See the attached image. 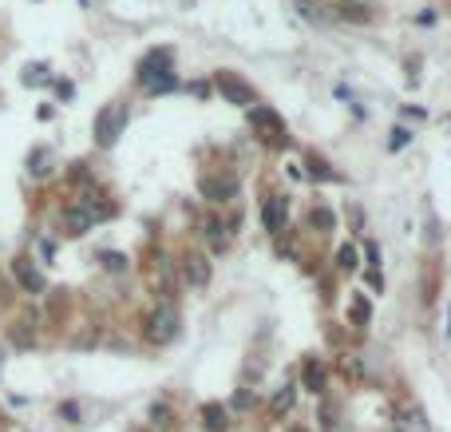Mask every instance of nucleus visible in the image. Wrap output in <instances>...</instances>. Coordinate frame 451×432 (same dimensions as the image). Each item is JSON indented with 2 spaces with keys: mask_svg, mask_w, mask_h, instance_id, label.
<instances>
[{
  "mask_svg": "<svg viewBox=\"0 0 451 432\" xmlns=\"http://www.w3.org/2000/svg\"><path fill=\"white\" fill-rule=\"evenodd\" d=\"M139 84L146 91H171L178 84V75H174V52L171 48L146 52L143 60H139Z\"/></svg>",
  "mask_w": 451,
  "mask_h": 432,
  "instance_id": "f257e3e1",
  "label": "nucleus"
},
{
  "mask_svg": "<svg viewBox=\"0 0 451 432\" xmlns=\"http://www.w3.org/2000/svg\"><path fill=\"white\" fill-rule=\"evenodd\" d=\"M143 337L151 341V345H167V341H174V337H178V313H174L171 306H159L151 318H146Z\"/></svg>",
  "mask_w": 451,
  "mask_h": 432,
  "instance_id": "f03ea898",
  "label": "nucleus"
},
{
  "mask_svg": "<svg viewBox=\"0 0 451 432\" xmlns=\"http://www.w3.org/2000/svg\"><path fill=\"white\" fill-rule=\"evenodd\" d=\"M127 103H111V107H103L95 119V143L99 147H111L115 139L123 135V127H127Z\"/></svg>",
  "mask_w": 451,
  "mask_h": 432,
  "instance_id": "7ed1b4c3",
  "label": "nucleus"
},
{
  "mask_svg": "<svg viewBox=\"0 0 451 432\" xmlns=\"http://www.w3.org/2000/svg\"><path fill=\"white\" fill-rule=\"evenodd\" d=\"M289 223V198L285 195H269L266 207H261V226H266L269 234H281Z\"/></svg>",
  "mask_w": 451,
  "mask_h": 432,
  "instance_id": "20e7f679",
  "label": "nucleus"
},
{
  "mask_svg": "<svg viewBox=\"0 0 451 432\" xmlns=\"http://www.w3.org/2000/svg\"><path fill=\"white\" fill-rule=\"evenodd\" d=\"M218 87H222V96H226V99H234V103H257L254 87H250V84H242V80H234L230 72H218Z\"/></svg>",
  "mask_w": 451,
  "mask_h": 432,
  "instance_id": "39448f33",
  "label": "nucleus"
},
{
  "mask_svg": "<svg viewBox=\"0 0 451 432\" xmlns=\"http://www.w3.org/2000/svg\"><path fill=\"white\" fill-rule=\"evenodd\" d=\"M13 274H16V282L24 285L28 294H44V278H40V270L28 258H16L13 262Z\"/></svg>",
  "mask_w": 451,
  "mask_h": 432,
  "instance_id": "423d86ee",
  "label": "nucleus"
},
{
  "mask_svg": "<svg viewBox=\"0 0 451 432\" xmlns=\"http://www.w3.org/2000/svg\"><path fill=\"white\" fill-rule=\"evenodd\" d=\"M250 119H254V127L257 131H266V135L261 139H273V143H285V135H281V119L273 112H266V107H257L254 115H250Z\"/></svg>",
  "mask_w": 451,
  "mask_h": 432,
  "instance_id": "0eeeda50",
  "label": "nucleus"
},
{
  "mask_svg": "<svg viewBox=\"0 0 451 432\" xmlns=\"http://www.w3.org/2000/svg\"><path fill=\"white\" fill-rule=\"evenodd\" d=\"M234 191H238V183H234V179H202V195L214 198V202L234 198Z\"/></svg>",
  "mask_w": 451,
  "mask_h": 432,
  "instance_id": "6e6552de",
  "label": "nucleus"
},
{
  "mask_svg": "<svg viewBox=\"0 0 451 432\" xmlns=\"http://www.w3.org/2000/svg\"><path fill=\"white\" fill-rule=\"evenodd\" d=\"M392 432H427V417L420 408H404L396 417V424H392Z\"/></svg>",
  "mask_w": 451,
  "mask_h": 432,
  "instance_id": "1a4fd4ad",
  "label": "nucleus"
},
{
  "mask_svg": "<svg viewBox=\"0 0 451 432\" xmlns=\"http://www.w3.org/2000/svg\"><path fill=\"white\" fill-rule=\"evenodd\" d=\"M186 278H190V285L202 290V285L210 282V262L202 258V254H190V258H186Z\"/></svg>",
  "mask_w": 451,
  "mask_h": 432,
  "instance_id": "9d476101",
  "label": "nucleus"
},
{
  "mask_svg": "<svg viewBox=\"0 0 451 432\" xmlns=\"http://www.w3.org/2000/svg\"><path fill=\"white\" fill-rule=\"evenodd\" d=\"M202 429H206V432H226V429H230L226 408H222V405H206V408H202Z\"/></svg>",
  "mask_w": 451,
  "mask_h": 432,
  "instance_id": "9b49d317",
  "label": "nucleus"
},
{
  "mask_svg": "<svg viewBox=\"0 0 451 432\" xmlns=\"http://www.w3.org/2000/svg\"><path fill=\"white\" fill-rule=\"evenodd\" d=\"M52 72H48V64H28L24 68V84L28 87H40V84H48Z\"/></svg>",
  "mask_w": 451,
  "mask_h": 432,
  "instance_id": "f8f14e48",
  "label": "nucleus"
},
{
  "mask_svg": "<svg viewBox=\"0 0 451 432\" xmlns=\"http://www.w3.org/2000/svg\"><path fill=\"white\" fill-rule=\"evenodd\" d=\"M305 385L313 389V393L325 389V365H321V361H309V365H305Z\"/></svg>",
  "mask_w": 451,
  "mask_h": 432,
  "instance_id": "ddd939ff",
  "label": "nucleus"
},
{
  "mask_svg": "<svg viewBox=\"0 0 451 432\" xmlns=\"http://www.w3.org/2000/svg\"><path fill=\"white\" fill-rule=\"evenodd\" d=\"M202 234L210 238V246H214V250H222V246H226V230H222V223H218V218H206V226H202Z\"/></svg>",
  "mask_w": 451,
  "mask_h": 432,
  "instance_id": "4468645a",
  "label": "nucleus"
},
{
  "mask_svg": "<svg viewBox=\"0 0 451 432\" xmlns=\"http://www.w3.org/2000/svg\"><path fill=\"white\" fill-rule=\"evenodd\" d=\"M289 405H293V385H281L277 389V396H273V401H269V408H273V412H289Z\"/></svg>",
  "mask_w": 451,
  "mask_h": 432,
  "instance_id": "2eb2a0df",
  "label": "nucleus"
},
{
  "mask_svg": "<svg viewBox=\"0 0 451 432\" xmlns=\"http://www.w3.org/2000/svg\"><path fill=\"white\" fill-rule=\"evenodd\" d=\"M337 266H341V270H353V266H356V250H353V246H341V254H337Z\"/></svg>",
  "mask_w": 451,
  "mask_h": 432,
  "instance_id": "dca6fc26",
  "label": "nucleus"
},
{
  "mask_svg": "<svg viewBox=\"0 0 451 432\" xmlns=\"http://www.w3.org/2000/svg\"><path fill=\"white\" fill-rule=\"evenodd\" d=\"M408 139H412V131L396 127V131H392V139H388V147H392V151H400V147H408Z\"/></svg>",
  "mask_w": 451,
  "mask_h": 432,
  "instance_id": "f3484780",
  "label": "nucleus"
},
{
  "mask_svg": "<svg viewBox=\"0 0 451 432\" xmlns=\"http://www.w3.org/2000/svg\"><path fill=\"white\" fill-rule=\"evenodd\" d=\"M28 163H32V174H48V167H44V163H48V151H36Z\"/></svg>",
  "mask_w": 451,
  "mask_h": 432,
  "instance_id": "a211bd4d",
  "label": "nucleus"
},
{
  "mask_svg": "<svg viewBox=\"0 0 451 432\" xmlns=\"http://www.w3.org/2000/svg\"><path fill=\"white\" fill-rule=\"evenodd\" d=\"M337 218H332L329 210H313V226H332Z\"/></svg>",
  "mask_w": 451,
  "mask_h": 432,
  "instance_id": "6ab92c4d",
  "label": "nucleus"
},
{
  "mask_svg": "<svg viewBox=\"0 0 451 432\" xmlns=\"http://www.w3.org/2000/svg\"><path fill=\"white\" fill-rule=\"evenodd\" d=\"M103 266L107 270H123V254H103Z\"/></svg>",
  "mask_w": 451,
  "mask_h": 432,
  "instance_id": "aec40b11",
  "label": "nucleus"
},
{
  "mask_svg": "<svg viewBox=\"0 0 451 432\" xmlns=\"http://www.w3.org/2000/svg\"><path fill=\"white\" fill-rule=\"evenodd\" d=\"M353 321H356V325L368 321V306H365V301H356V306H353Z\"/></svg>",
  "mask_w": 451,
  "mask_h": 432,
  "instance_id": "412c9836",
  "label": "nucleus"
},
{
  "mask_svg": "<svg viewBox=\"0 0 451 432\" xmlns=\"http://www.w3.org/2000/svg\"><path fill=\"white\" fill-rule=\"evenodd\" d=\"M56 96H60V99H72V84H68V80H60V84H56Z\"/></svg>",
  "mask_w": 451,
  "mask_h": 432,
  "instance_id": "4be33fe9",
  "label": "nucleus"
},
{
  "mask_svg": "<svg viewBox=\"0 0 451 432\" xmlns=\"http://www.w3.org/2000/svg\"><path fill=\"white\" fill-rule=\"evenodd\" d=\"M234 405H238V408H250V405H254V396L242 393V396H234Z\"/></svg>",
  "mask_w": 451,
  "mask_h": 432,
  "instance_id": "5701e85b",
  "label": "nucleus"
},
{
  "mask_svg": "<svg viewBox=\"0 0 451 432\" xmlns=\"http://www.w3.org/2000/svg\"><path fill=\"white\" fill-rule=\"evenodd\" d=\"M293 432H301V429H293Z\"/></svg>",
  "mask_w": 451,
  "mask_h": 432,
  "instance_id": "b1692460",
  "label": "nucleus"
}]
</instances>
